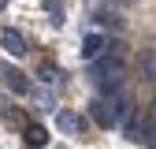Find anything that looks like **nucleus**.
I'll list each match as a JSON object with an SVG mask.
<instances>
[{"label": "nucleus", "instance_id": "1", "mask_svg": "<svg viewBox=\"0 0 156 149\" xmlns=\"http://www.w3.org/2000/svg\"><path fill=\"white\" fill-rule=\"evenodd\" d=\"M104 101H108V108H112L115 127H123V130H126V123L134 119V112H138V108H134V97H130L126 89H115V93H108Z\"/></svg>", "mask_w": 156, "mask_h": 149}, {"label": "nucleus", "instance_id": "2", "mask_svg": "<svg viewBox=\"0 0 156 149\" xmlns=\"http://www.w3.org/2000/svg\"><path fill=\"white\" fill-rule=\"evenodd\" d=\"M56 127H60L63 134H82L86 130V116H78L74 108H60L56 112Z\"/></svg>", "mask_w": 156, "mask_h": 149}, {"label": "nucleus", "instance_id": "3", "mask_svg": "<svg viewBox=\"0 0 156 149\" xmlns=\"http://www.w3.org/2000/svg\"><path fill=\"white\" fill-rule=\"evenodd\" d=\"M0 82H4L11 93H26L30 89V82H26V74L19 71V67H11V64H0Z\"/></svg>", "mask_w": 156, "mask_h": 149}, {"label": "nucleus", "instance_id": "4", "mask_svg": "<svg viewBox=\"0 0 156 149\" xmlns=\"http://www.w3.org/2000/svg\"><path fill=\"white\" fill-rule=\"evenodd\" d=\"M108 41H112V37H104V34H89L86 41H82V60H86V64L101 60V56H104V49H108Z\"/></svg>", "mask_w": 156, "mask_h": 149}, {"label": "nucleus", "instance_id": "5", "mask_svg": "<svg viewBox=\"0 0 156 149\" xmlns=\"http://www.w3.org/2000/svg\"><path fill=\"white\" fill-rule=\"evenodd\" d=\"M0 45H4L8 56H26V49H30V45H26V37L19 34V30H11V26H8V30H0Z\"/></svg>", "mask_w": 156, "mask_h": 149}, {"label": "nucleus", "instance_id": "6", "mask_svg": "<svg viewBox=\"0 0 156 149\" xmlns=\"http://www.w3.org/2000/svg\"><path fill=\"white\" fill-rule=\"evenodd\" d=\"M89 119H93L97 127H104V130H112V127H115V119H112V108H108V101H104V97L89 101Z\"/></svg>", "mask_w": 156, "mask_h": 149}, {"label": "nucleus", "instance_id": "7", "mask_svg": "<svg viewBox=\"0 0 156 149\" xmlns=\"http://www.w3.org/2000/svg\"><path fill=\"white\" fill-rule=\"evenodd\" d=\"M23 145H26V149H45V145H48V130H45L41 123H26V127H23Z\"/></svg>", "mask_w": 156, "mask_h": 149}, {"label": "nucleus", "instance_id": "8", "mask_svg": "<svg viewBox=\"0 0 156 149\" xmlns=\"http://www.w3.org/2000/svg\"><path fill=\"white\" fill-rule=\"evenodd\" d=\"M138 71L145 78H156V49H141L138 52Z\"/></svg>", "mask_w": 156, "mask_h": 149}, {"label": "nucleus", "instance_id": "9", "mask_svg": "<svg viewBox=\"0 0 156 149\" xmlns=\"http://www.w3.org/2000/svg\"><path fill=\"white\" fill-rule=\"evenodd\" d=\"M45 11L56 19V23H60V11H63V0H45Z\"/></svg>", "mask_w": 156, "mask_h": 149}, {"label": "nucleus", "instance_id": "10", "mask_svg": "<svg viewBox=\"0 0 156 149\" xmlns=\"http://www.w3.org/2000/svg\"><path fill=\"white\" fill-rule=\"evenodd\" d=\"M56 74H60L56 67H41V82H56Z\"/></svg>", "mask_w": 156, "mask_h": 149}, {"label": "nucleus", "instance_id": "11", "mask_svg": "<svg viewBox=\"0 0 156 149\" xmlns=\"http://www.w3.org/2000/svg\"><path fill=\"white\" fill-rule=\"evenodd\" d=\"M4 8H8V0H0V11H4Z\"/></svg>", "mask_w": 156, "mask_h": 149}]
</instances>
